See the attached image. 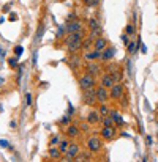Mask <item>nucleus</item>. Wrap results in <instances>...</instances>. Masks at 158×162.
Wrapping results in <instances>:
<instances>
[{"mask_svg":"<svg viewBox=\"0 0 158 162\" xmlns=\"http://www.w3.org/2000/svg\"><path fill=\"white\" fill-rule=\"evenodd\" d=\"M95 76H92V74H84V76H81L79 77V87H81V90H90V88H93L95 87Z\"/></svg>","mask_w":158,"mask_h":162,"instance_id":"obj_1","label":"nucleus"},{"mask_svg":"<svg viewBox=\"0 0 158 162\" xmlns=\"http://www.w3.org/2000/svg\"><path fill=\"white\" fill-rule=\"evenodd\" d=\"M82 102L86 105H95L96 102H98V99H96V90H93V88H90V90H84Z\"/></svg>","mask_w":158,"mask_h":162,"instance_id":"obj_2","label":"nucleus"},{"mask_svg":"<svg viewBox=\"0 0 158 162\" xmlns=\"http://www.w3.org/2000/svg\"><path fill=\"white\" fill-rule=\"evenodd\" d=\"M65 27H66V33H74V32H82L84 30V25H82V22L81 20H70L68 19V22L65 24Z\"/></svg>","mask_w":158,"mask_h":162,"instance_id":"obj_3","label":"nucleus"},{"mask_svg":"<svg viewBox=\"0 0 158 162\" xmlns=\"http://www.w3.org/2000/svg\"><path fill=\"white\" fill-rule=\"evenodd\" d=\"M87 148H89L90 153H96L101 149V140L98 137H95V135H92V137L87 140Z\"/></svg>","mask_w":158,"mask_h":162,"instance_id":"obj_4","label":"nucleus"},{"mask_svg":"<svg viewBox=\"0 0 158 162\" xmlns=\"http://www.w3.org/2000/svg\"><path fill=\"white\" fill-rule=\"evenodd\" d=\"M109 96L112 99L122 98V96H123V85L122 84H114V87L111 88V91H109Z\"/></svg>","mask_w":158,"mask_h":162,"instance_id":"obj_5","label":"nucleus"},{"mask_svg":"<svg viewBox=\"0 0 158 162\" xmlns=\"http://www.w3.org/2000/svg\"><path fill=\"white\" fill-rule=\"evenodd\" d=\"M82 41L84 40H76V41H70V43H65L66 49H68L71 54H74V52L81 51L82 49Z\"/></svg>","mask_w":158,"mask_h":162,"instance_id":"obj_6","label":"nucleus"},{"mask_svg":"<svg viewBox=\"0 0 158 162\" xmlns=\"http://www.w3.org/2000/svg\"><path fill=\"white\" fill-rule=\"evenodd\" d=\"M78 154H79V145L71 143V145L68 146V149H66V159L65 161H73Z\"/></svg>","mask_w":158,"mask_h":162,"instance_id":"obj_7","label":"nucleus"},{"mask_svg":"<svg viewBox=\"0 0 158 162\" xmlns=\"http://www.w3.org/2000/svg\"><path fill=\"white\" fill-rule=\"evenodd\" d=\"M108 98H109V93H108V88H104V87L96 88V99H98V102L104 104V102L108 101Z\"/></svg>","mask_w":158,"mask_h":162,"instance_id":"obj_8","label":"nucleus"},{"mask_svg":"<svg viewBox=\"0 0 158 162\" xmlns=\"http://www.w3.org/2000/svg\"><path fill=\"white\" fill-rule=\"evenodd\" d=\"M114 135H116V131H114L112 126H103V129H101V137H103L104 140H112Z\"/></svg>","mask_w":158,"mask_h":162,"instance_id":"obj_9","label":"nucleus"},{"mask_svg":"<svg viewBox=\"0 0 158 162\" xmlns=\"http://www.w3.org/2000/svg\"><path fill=\"white\" fill-rule=\"evenodd\" d=\"M93 47H95V51H100V52H103L104 49L108 47V41L104 40L103 36H100V38H96V40L93 41Z\"/></svg>","mask_w":158,"mask_h":162,"instance_id":"obj_10","label":"nucleus"},{"mask_svg":"<svg viewBox=\"0 0 158 162\" xmlns=\"http://www.w3.org/2000/svg\"><path fill=\"white\" fill-rule=\"evenodd\" d=\"M114 84H116V80H114V77L111 74H104L103 77H101V87H104V88H112L114 87Z\"/></svg>","mask_w":158,"mask_h":162,"instance_id":"obj_11","label":"nucleus"},{"mask_svg":"<svg viewBox=\"0 0 158 162\" xmlns=\"http://www.w3.org/2000/svg\"><path fill=\"white\" fill-rule=\"evenodd\" d=\"M100 112H96V110H92L89 115H87V123L89 124H96V123H100L101 120H100Z\"/></svg>","mask_w":158,"mask_h":162,"instance_id":"obj_12","label":"nucleus"},{"mask_svg":"<svg viewBox=\"0 0 158 162\" xmlns=\"http://www.w3.org/2000/svg\"><path fill=\"white\" fill-rule=\"evenodd\" d=\"M87 72L89 74H92V76H96V74H100V71H101V68H100V65H96V63H93V61H90L89 65H87Z\"/></svg>","mask_w":158,"mask_h":162,"instance_id":"obj_13","label":"nucleus"},{"mask_svg":"<svg viewBox=\"0 0 158 162\" xmlns=\"http://www.w3.org/2000/svg\"><path fill=\"white\" fill-rule=\"evenodd\" d=\"M84 30L82 32H74V33H68V36H66L65 43H70V41H76V40H84Z\"/></svg>","mask_w":158,"mask_h":162,"instance_id":"obj_14","label":"nucleus"},{"mask_svg":"<svg viewBox=\"0 0 158 162\" xmlns=\"http://www.w3.org/2000/svg\"><path fill=\"white\" fill-rule=\"evenodd\" d=\"M65 134L68 135V137H78V135H79V128H78V126H73V124H68Z\"/></svg>","mask_w":158,"mask_h":162,"instance_id":"obj_15","label":"nucleus"},{"mask_svg":"<svg viewBox=\"0 0 158 162\" xmlns=\"http://www.w3.org/2000/svg\"><path fill=\"white\" fill-rule=\"evenodd\" d=\"M98 58H101V52L100 51H93V52L86 54V60H89V61H95V60H98Z\"/></svg>","mask_w":158,"mask_h":162,"instance_id":"obj_16","label":"nucleus"},{"mask_svg":"<svg viewBox=\"0 0 158 162\" xmlns=\"http://www.w3.org/2000/svg\"><path fill=\"white\" fill-rule=\"evenodd\" d=\"M112 57H114V49H111V47H106L103 51V54H101V60H104V61L111 60Z\"/></svg>","mask_w":158,"mask_h":162,"instance_id":"obj_17","label":"nucleus"},{"mask_svg":"<svg viewBox=\"0 0 158 162\" xmlns=\"http://www.w3.org/2000/svg\"><path fill=\"white\" fill-rule=\"evenodd\" d=\"M60 149L58 148H55V146H49V157H52V159H58L60 157Z\"/></svg>","mask_w":158,"mask_h":162,"instance_id":"obj_18","label":"nucleus"},{"mask_svg":"<svg viewBox=\"0 0 158 162\" xmlns=\"http://www.w3.org/2000/svg\"><path fill=\"white\" fill-rule=\"evenodd\" d=\"M100 20L95 19V17H92V19H89V28L90 30H95V28H100Z\"/></svg>","mask_w":158,"mask_h":162,"instance_id":"obj_19","label":"nucleus"},{"mask_svg":"<svg viewBox=\"0 0 158 162\" xmlns=\"http://www.w3.org/2000/svg\"><path fill=\"white\" fill-rule=\"evenodd\" d=\"M111 117H112V121H114V123H117V124H119V126L125 124L123 118H122V117H120V115H119V113H116V112H114V113H111Z\"/></svg>","mask_w":158,"mask_h":162,"instance_id":"obj_20","label":"nucleus"},{"mask_svg":"<svg viewBox=\"0 0 158 162\" xmlns=\"http://www.w3.org/2000/svg\"><path fill=\"white\" fill-rule=\"evenodd\" d=\"M68 146H70V143L66 142V140H60V143H58V149H60V153H65V154H66Z\"/></svg>","mask_w":158,"mask_h":162,"instance_id":"obj_21","label":"nucleus"},{"mask_svg":"<svg viewBox=\"0 0 158 162\" xmlns=\"http://www.w3.org/2000/svg\"><path fill=\"white\" fill-rule=\"evenodd\" d=\"M82 3L89 8H95L96 5L100 3V0H82Z\"/></svg>","mask_w":158,"mask_h":162,"instance_id":"obj_22","label":"nucleus"},{"mask_svg":"<svg viewBox=\"0 0 158 162\" xmlns=\"http://www.w3.org/2000/svg\"><path fill=\"white\" fill-rule=\"evenodd\" d=\"M101 36V27L100 28H95V30H90V38H100Z\"/></svg>","mask_w":158,"mask_h":162,"instance_id":"obj_23","label":"nucleus"},{"mask_svg":"<svg viewBox=\"0 0 158 162\" xmlns=\"http://www.w3.org/2000/svg\"><path fill=\"white\" fill-rule=\"evenodd\" d=\"M65 32H66V27H65V25H62V27H58V30H57V33H55V36H57L58 40H60V38H63Z\"/></svg>","mask_w":158,"mask_h":162,"instance_id":"obj_24","label":"nucleus"},{"mask_svg":"<svg viewBox=\"0 0 158 162\" xmlns=\"http://www.w3.org/2000/svg\"><path fill=\"white\" fill-rule=\"evenodd\" d=\"M101 124L103 126H112V117H104L101 120Z\"/></svg>","mask_w":158,"mask_h":162,"instance_id":"obj_25","label":"nucleus"},{"mask_svg":"<svg viewBox=\"0 0 158 162\" xmlns=\"http://www.w3.org/2000/svg\"><path fill=\"white\" fill-rule=\"evenodd\" d=\"M58 143H60V137L58 135H54V137L51 138V142H49V146H58Z\"/></svg>","mask_w":158,"mask_h":162,"instance_id":"obj_26","label":"nucleus"},{"mask_svg":"<svg viewBox=\"0 0 158 162\" xmlns=\"http://www.w3.org/2000/svg\"><path fill=\"white\" fill-rule=\"evenodd\" d=\"M98 112H100V115H101V117H106V115L109 113V109H108L104 104H101V107H100V110H98Z\"/></svg>","mask_w":158,"mask_h":162,"instance_id":"obj_27","label":"nucleus"},{"mask_svg":"<svg viewBox=\"0 0 158 162\" xmlns=\"http://www.w3.org/2000/svg\"><path fill=\"white\" fill-rule=\"evenodd\" d=\"M70 121H71V115H65V117L60 120V124L66 126V124H70Z\"/></svg>","mask_w":158,"mask_h":162,"instance_id":"obj_28","label":"nucleus"},{"mask_svg":"<svg viewBox=\"0 0 158 162\" xmlns=\"http://www.w3.org/2000/svg\"><path fill=\"white\" fill-rule=\"evenodd\" d=\"M125 32H127V35H134V32H136V28H134L133 24H128L127 28H125Z\"/></svg>","mask_w":158,"mask_h":162,"instance_id":"obj_29","label":"nucleus"},{"mask_svg":"<svg viewBox=\"0 0 158 162\" xmlns=\"http://www.w3.org/2000/svg\"><path fill=\"white\" fill-rule=\"evenodd\" d=\"M78 63H79V58L78 57H73V58H70V65H71V68H78Z\"/></svg>","mask_w":158,"mask_h":162,"instance_id":"obj_30","label":"nucleus"},{"mask_svg":"<svg viewBox=\"0 0 158 162\" xmlns=\"http://www.w3.org/2000/svg\"><path fill=\"white\" fill-rule=\"evenodd\" d=\"M127 49H128V52H130V54H133V52L137 49V46H136L134 43H128V47H127Z\"/></svg>","mask_w":158,"mask_h":162,"instance_id":"obj_31","label":"nucleus"},{"mask_svg":"<svg viewBox=\"0 0 158 162\" xmlns=\"http://www.w3.org/2000/svg\"><path fill=\"white\" fill-rule=\"evenodd\" d=\"M22 52H24V47H22V46H16V47H14V54H16V57H19Z\"/></svg>","mask_w":158,"mask_h":162,"instance_id":"obj_32","label":"nucleus"},{"mask_svg":"<svg viewBox=\"0 0 158 162\" xmlns=\"http://www.w3.org/2000/svg\"><path fill=\"white\" fill-rule=\"evenodd\" d=\"M8 65H10L11 68H14L17 65V57H13V58H10V60H8Z\"/></svg>","mask_w":158,"mask_h":162,"instance_id":"obj_33","label":"nucleus"},{"mask_svg":"<svg viewBox=\"0 0 158 162\" xmlns=\"http://www.w3.org/2000/svg\"><path fill=\"white\" fill-rule=\"evenodd\" d=\"M25 104L32 105V95H30V93H27V95H25Z\"/></svg>","mask_w":158,"mask_h":162,"instance_id":"obj_34","label":"nucleus"},{"mask_svg":"<svg viewBox=\"0 0 158 162\" xmlns=\"http://www.w3.org/2000/svg\"><path fill=\"white\" fill-rule=\"evenodd\" d=\"M43 32H44V25H40V28H38V35H37V38H38V40H40V38H41Z\"/></svg>","mask_w":158,"mask_h":162,"instance_id":"obj_35","label":"nucleus"},{"mask_svg":"<svg viewBox=\"0 0 158 162\" xmlns=\"http://www.w3.org/2000/svg\"><path fill=\"white\" fill-rule=\"evenodd\" d=\"M74 113V109H73V105H68V115H73Z\"/></svg>","mask_w":158,"mask_h":162,"instance_id":"obj_36","label":"nucleus"},{"mask_svg":"<svg viewBox=\"0 0 158 162\" xmlns=\"http://www.w3.org/2000/svg\"><path fill=\"white\" fill-rule=\"evenodd\" d=\"M0 145H2V146H8V142H5V140H0Z\"/></svg>","mask_w":158,"mask_h":162,"instance_id":"obj_37","label":"nucleus"},{"mask_svg":"<svg viewBox=\"0 0 158 162\" xmlns=\"http://www.w3.org/2000/svg\"><path fill=\"white\" fill-rule=\"evenodd\" d=\"M8 11H10V7H8V5H5V7H3V13H8Z\"/></svg>","mask_w":158,"mask_h":162,"instance_id":"obj_38","label":"nucleus"},{"mask_svg":"<svg viewBox=\"0 0 158 162\" xmlns=\"http://www.w3.org/2000/svg\"><path fill=\"white\" fill-rule=\"evenodd\" d=\"M122 40H123V43H127V44H128V38H127V35H123V36H122Z\"/></svg>","mask_w":158,"mask_h":162,"instance_id":"obj_39","label":"nucleus"},{"mask_svg":"<svg viewBox=\"0 0 158 162\" xmlns=\"http://www.w3.org/2000/svg\"><path fill=\"white\" fill-rule=\"evenodd\" d=\"M157 110H158V104H157Z\"/></svg>","mask_w":158,"mask_h":162,"instance_id":"obj_40","label":"nucleus"}]
</instances>
